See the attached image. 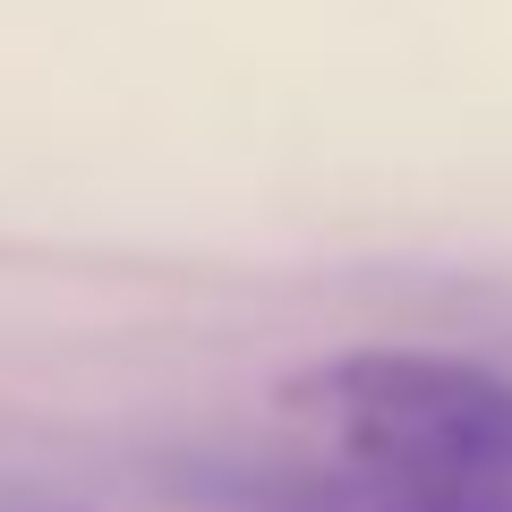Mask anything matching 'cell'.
Masks as SVG:
<instances>
[{
  "label": "cell",
  "instance_id": "6da1fadb",
  "mask_svg": "<svg viewBox=\"0 0 512 512\" xmlns=\"http://www.w3.org/2000/svg\"><path fill=\"white\" fill-rule=\"evenodd\" d=\"M316 453L402 470L427 487L512 495V376L444 350H342L282 384Z\"/></svg>",
  "mask_w": 512,
  "mask_h": 512
},
{
  "label": "cell",
  "instance_id": "7a4b0ae2",
  "mask_svg": "<svg viewBox=\"0 0 512 512\" xmlns=\"http://www.w3.org/2000/svg\"><path fill=\"white\" fill-rule=\"evenodd\" d=\"M171 487L205 512H512V495L427 487L402 470L299 453V461H188Z\"/></svg>",
  "mask_w": 512,
  "mask_h": 512
}]
</instances>
